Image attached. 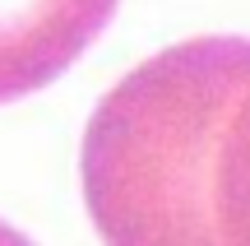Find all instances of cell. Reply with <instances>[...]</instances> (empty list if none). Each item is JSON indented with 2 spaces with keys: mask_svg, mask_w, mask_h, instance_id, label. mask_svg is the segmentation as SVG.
<instances>
[{
  "mask_svg": "<svg viewBox=\"0 0 250 246\" xmlns=\"http://www.w3.org/2000/svg\"><path fill=\"white\" fill-rule=\"evenodd\" d=\"M250 84V37H190L134 65L93 107L83 204L107 246H223L213 163Z\"/></svg>",
  "mask_w": 250,
  "mask_h": 246,
  "instance_id": "obj_1",
  "label": "cell"
},
{
  "mask_svg": "<svg viewBox=\"0 0 250 246\" xmlns=\"http://www.w3.org/2000/svg\"><path fill=\"white\" fill-rule=\"evenodd\" d=\"M116 0H0V102L51 84L107 28Z\"/></svg>",
  "mask_w": 250,
  "mask_h": 246,
  "instance_id": "obj_2",
  "label": "cell"
},
{
  "mask_svg": "<svg viewBox=\"0 0 250 246\" xmlns=\"http://www.w3.org/2000/svg\"><path fill=\"white\" fill-rule=\"evenodd\" d=\"M213 223L223 246H250V84L227 116L213 163Z\"/></svg>",
  "mask_w": 250,
  "mask_h": 246,
  "instance_id": "obj_3",
  "label": "cell"
},
{
  "mask_svg": "<svg viewBox=\"0 0 250 246\" xmlns=\"http://www.w3.org/2000/svg\"><path fill=\"white\" fill-rule=\"evenodd\" d=\"M0 246H33V242H28V237H23L19 228H9V223H0Z\"/></svg>",
  "mask_w": 250,
  "mask_h": 246,
  "instance_id": "obj_4",
  "label": "cell"
}]
</instances>
